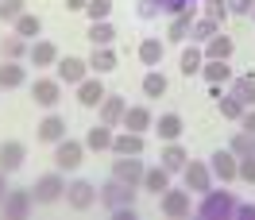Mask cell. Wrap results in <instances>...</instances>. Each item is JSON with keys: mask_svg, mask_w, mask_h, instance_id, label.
Masks as SVG:
<instances>
[{"mask_svg": "<svg viewBox=\"0 0 255 220\" xmlns=\"http://www.w3.org/2000/svg\"><path fill=\"white\" fill-rule=\"evenodd\" d=\"M193 213L201 220H228V217H236V197L228 189H209V193H201V205Z\"/></svg>", "mask_w": 255, "mask_h": 220, "instance_id": "obj_1", "label": "cell"}, {"mask_svg": "<svg viewBox=\"0 0 255 220\" xmlns=\"http://www.w3.org/2000/svg\"><path fill=\"white\" fill-rule=\"evenodd\" d=\"M135 193H139V186H128V182H120V178H109V182L97 186V205L112 213V209L135 205Z\"/></svg>", "mask_w": 255, "mask_h": 220, "instance_id": "obj_2", "label": "cell"}, {"mask_svg": "<svg viewBox=\"0 0 255 220\" xmlns=\"http://www.w3.org/2000/svg\"><path fill=\"white\" fill-rule=\"evenodd\" d=\"M31 197H35V205H54V201H62V197H66V174H62V170H50V174H43V178H35Z\"/></svg>", "mask_w": 255, "mask_h": 220, "instance_id": "obj_3", "label": "cell"}, {"mask_svg": "<svg viewBox=\"0 0 255 220\" xmlns=\"http://www.w3.org/2000/svg\"><path fill=\"white\" fill-rule=\"evenodd\" d=\"M81 158H85V143L81 139H58L54 143V170H62V174H74L81 166Z\"/></svg>", "mask_w": 255, "mask_h": 220, "instance_id": "obj_4", "label": "cell"}, {"mask_svg": "<svg viewBox=\"0 0 255 220\" xmlns=\"http://www.w3.org/2000/svg\"><path fill=\"white\" fill-rule=\"evenodd\" d=\"M66 205H70L74 213H85V209H93V205H97V186H93V182H85V178H74V182H66Z\"/></svg>", "mask_w": 255, "mask_h": 220, "instance_id": "obj_5", "label": "cell"}, {"mask_svg": "<svg viewBox=\"0 0 255 220\" xmlns=\"http://www.w3.org/2000/svg\"><path fill=\"white\" fill-rule=\"evenodd\" d=\"M159 209H162V217H170V220H186L190 217V189H166V193H159Z\"/></svg>", "mask_w": 255, "mask_h": 220, "instance_id": "obj_6", "label": "cell"}, {"mask_svg": "<svg viewBox=\"0 0 255 220\" xmlns=\"http://www.w3.org/2000/svg\"><path fill=\"white\" fill-rule=\"evenodd\" d=\"M0 205H4V217L8 220H27L35 209V197H31V189H8Z\"/></svg>", "mask_w": 255, "mask_h": 220, "instance_id": "obj_7", "label": "cell"}, {"mask_svg": "<svg viewBox=\"0 0 255 220\" xmlns=\"http://www.w3.org/2000/svg\"><path fill=\"white\" fill-rule=\"evenodd\" d=\"M182 182H186V189L190 193H209L213 189V170H209V162H186L182 166Z\"/></svg>", "mask_w": 255, "mask_h": 220, "instance_id": "obj_8", "label": "cell"}, {"mask_svg": "<svg viewBox=\"0 0 255 220\" xmlns=\"http://www.w3.org/2000/svg\"><path fill=\"white\" fill-rule=\"evenodd\" d=\"M54 78L62 81V85H81V81L89 78V62H85V58H70V54H66V58H58V62H54Z\"/></svg>", "mask_w": 255, "mask_h": 220, "instance_id": "obj_9", "label": "cell"}, {"mask_svg": "<svg viewBox=\"0 0 255 220\" xmlns=\"http://www.w3.org/2000/svg\"><path fill=\"white\" fill-rule=\"evenodd\" d=\"M143 162H139V155H116L112 158V178H120V182H128V186H139L143 182Z\"/></svg>", "mask_w": 255, "mask_h": 220, "instance_id": "obj_10", "label": "cell"}, {"mask_svg": "<svg viewBox=\"0 0 255 220\" xmlns=\"http://www.w3.org/2000/svg\"><path fill=\"white\" fill-rule=\"evenodd\" d=\"M31 101L39 105V109H54V105L62 101V81H58V78H35Z\"/></svg>", "mask_w": 255, "mask_h": 220, "instance_id": "obj_11", "label": "cell"}, {"mask_svg": "<svg viewBox=\"0 0 255 220\" xmlns=\"http://www.w3.org/2000/svg\"><path fill=\"white\" fill-rule=\"evenodd\" d=\"M124 112H128V101H124L120 93H105V101L97 105V116H101V124H109V127H120Z\"/></svg>", "mask_w": 255, "mask_h": 220, "instance_id": "obj_12", "label": "cell"}, {"mask_svg": "<svg viewBox=\"0 0 255 220\" xmlns=\"http://www.w3.org/2000/svg\"><path fill=\"white\" fill-rule=\"evenodd\" d=\"M23 162H27V147H23L19 139H4L0 143V170L4 174H16Z\"/></svg>", "mask_w": 255, "mask_h": 220, "instance_id": "obj_13", "label": "cell"}, {"mask_svg": "<svg viewBox=\"0 0 255 220\" xmlns=\"http://www.w3.org/2000/svg\"><path fill=\"white\" fill-rule=\"evenodd\" d=\"M112 155H143L147 151V139L139 135V131H120V135H112V147H109Z\"/></svg>", "mask_w": 255, "mask_h": 220, "instance_id": "obj_14", "label": "cell"}, {"mask_svg": "<svg viewBox=\"0 0 255 220\" xmlns=\"http://www.w3.org/2000/svg\"><path fill=\"white\" fill-rule=\"evenodd\" d=\"M193 19H197V4H190V8L182 12V16L170 19V27H166V43H186V39H190Z\"/></svg>", "mask_w": 255, "mask_h": 220, "instance_id": "obj_15", "label": "cell"}, {"mask_svg": "<svg viewBox=\"0 0 255 220\" xmlns=\"http://www.w3.org/2000/svg\"><path fill=\"white\" fill-rule=\"evenodd\" d=\"M35 135H39V143H50V147H54L58 139H66V120L58 112H47V116L39 120V131H35Z\"/></svg>", "mask_w": 255, "mask_h": 220, "instance_id": "obj_16", "label": "cell"}, {"mask_svg": "<svg viewBox=\"0 0 255 220\" xmlns=\"http://www.w3.org/2000/svg\"><path fill=\"white\" fill-rule=\"evenodd\" d=\"M151 124H155V116H151V109H147V105H128L124 120H120V127H128V131H139V135H143Z\"/></svg>", "mask_w": 255, "mask_h": 220, "instance_id": "obj_17", "label": "cell"}, {"mask_svg": "<svg viewBox=\"0 0 255 220\" xmlns=\"http://www.w3.org/2000/svg\"><path fill=\"white\" fill-rule=\"evenodd\" d=\"M236 162L240 158L232 151H217V155L209 158V170H213V178H221V182H236Z\"/></svg>", "mask_w": 255, "mask_h": 220, "instance_id": "obj_18", "label": "cell"}, {"mask_svg": "<svg viewBox=\"0 0 255 220\" xmlns=\"http://www.w3.org/2000/svg\"><path fill=\"white\" fill-rule=\"evenodd\" d=\"M201 50H205V58H209V62H228V58H232V50H236V43H232V39H228L224 31H217V35H213V39H209Z\"/></svg>", "mask_w": 255, "mask_h": 220, "instance_id": "obj_19", "label": "cell"}, {"mask_svg": "<svg viewBox=\"0 0 255 220\" xmlns=\"http://www.w3.org/2000/svg\"><path fill=\"white\" fill-rule=\"evenodd\" d=\"M139 189L155 193V197H159V193H166V189H170V170H166V166H147V170H143V182H139Z\"/></svg>", "mask_w": 255, "mask_h": 220, "instance_id": "obj_20", "label": "cell"}, {"mask_svg": "<svg viewBox=\"0 0 255 220\" xmlns=\"http://www.w3.org/2000/svg\"><path fill=\"white\" fill-rule=\"evenodd\" d=\"M105 101V85H101V78H85L78 85V105L81 109H97Z\"/></svg>", "mask_w": 255, "mask_h": 220, "instance_id": "obj_21", "label": "cell"}, {"mask_svg": "<svg viewBox=\"0 0 255 220\" xmlns=\"http://www.w3.org/2000/svg\"><path fill=\"white\" fill-rule=\"evenodd\" d=\"M151 127L159 131V139H162V143H174L178 135L186 131V124H182V116H178V112H162L159 124H151Z\"/></svg>", "mask_w": 255, "mask_h": 220, "instance_id": "obj_22", "label": "cell"}, {"mask_svg": "<svg viewBox=\"0 0 255 220\" xmlns=\"http://www.w3.org/2000/svg\"><path fill=\"white\" fill-rule=\"evenodd\" d=\"M27 81V66L23 62H4L0 58V89H19Z\"/></svg>", "mask_w": 255, "mask_h": 220, "instance_id": "obj_23", "label": "cell"}, {"mask_svg": "<svg viewBox=\"0 0 255 220\" xmlns=\"http://www.w3.org/2000/svg\"><path fill=\"white\" fill-rule=\"evenodd\" d=\"M27 39H19V35H4V39H0V58H4V62H23V58H27Z\"/></svg>", "mask_w": 255, "mask_h": 220, "instance_id": "obj_24", "label": "cell"}, {"mask_svg": "<svg viewBox=\"0 0 255 220\" xmlns=\"http://www.w3.org/2000/svg\"><path fill=\"white\" fill-rule=\"evenodd\" d=\"M27 62H31V66H54V62H58V47L47 43V39H35L31 50H27Z\"/></svg>", "mask_w": 255, "mask_h": 220, "instance_id": "obj_25", "label": "cell"}, {"mask_svg": "<svg viewBox=\"0 0 255 220\" xmlns=\"http://www.w3.org/2000/svg\"><path fill=\"white\" fill-rule=\"evenodd\" d=\"M232 97H236L244 109H255V74H240V78H232Z\"/></svg>", "mask_w": 255, "mask_h": 220, "instance_id": "obj_26", "label": "cell"}, {"mask_svg": "<svg viewBox=\"0 0 255 220\" xmlns=\"http://www.w3.org/2000/svg\"><path fill=\"white\" fill-rule=\"evenodd\" d=\"M201 66H205V50L197 47V43H190V47L182 50V58H178V70L186 78H193V74H201Z\"/></svg>", "mask_w": 255, "mask_h": 220, "instance_id": "obj_27", "label": "cell"}, {"mask_svg": "<svg viewBox=\"0 0 255 220\" xmlns=\"http://www.w3.org/2000/svg\"><path fill=\"white\" fill-rule=\"evenodd\" d=\"M85 62H89V70H93L97 78H101V74L116 70V50H112V47H93V54H89Z\"/></svg>", "mask_w": 255, "mask_h": 220, "instance_id": "obj_28", "label": "cell"}, {"mask_svg": "<svg viewBox=\"0 0 255 220\" xmlns=\"http://www.w3.org/2000/svg\"><path fill=\"white\" fill-rule=\"evenodd\" d=\"M162 166H166V170L174 174V170H182V166H186V162H190V151H186V147H182V143H166V147H162Z\"/></svg>", "mask_w": 255, "mask_h": 220, "instance_id": "obj_29", "label": "cell"}, {"mask_svg": "<svg viewBox=\"0 0 255 220\" xmlns=\"http://www.w3.org/2000/svg\"><path fill=\"white\" fill-rule=\"evenodd\" d=\"M221 31V23L217 19H205V16H197L193 19V27H190V43H197V47H205L213 35Z\"/></svg>", "mask_w": 255, "mask_h": 220, "instance_id": "obj_30", "label": "cell"}, {"mask_svg": "<svg viewBox=\"0 0 255 220\" xmlns=\"http://www.w3.org/2000/svg\"><path fill=\"white\" fill-rule=\"evenodd\" d=\"M81 143H85L89 151H109V147H112V127H109V124H97V127H89Z\"/></svg>", "mask_w": 255, "mask_h": 220, "instance_id": "obj_31", "label": "cell"}, {"mask_svg": "<svg viewBox=\"0 0 255 220\" xmlns=\"http://www.w3.org/2000/svg\"><path fill=\"white\" fill-rule=\"evenodd\" d=\"M162 54H166V43H159V39H143L139 43V62L151 66V70H159Z\"/></svg>", "mask_w": 255, "mask_h": 220, "instance_id": "obj_32", "label": "cell"}, {"mask_svg": "<svg viewBox=\"0 0 255 220\" xmlns=\"http://www.w3.org/2000/svg\"><path fill=\"white\" fill-rule=\"evenodd\" d=\"M39 31H43V19H39V16H31V12H23V16H19L16 23H12V35L27 39V43H31V39H35Z\"/></svg>", "mask_w": 255, "mask_h": 220, "instance_id": "obj_33", "label": "cell"}, {"mask_svg": "<svg viewBox=\"0 0 255 220\" xmlns=\"http://www.w3.org/2000/svg\"><path fill=\"white\" fill-rule=\"evenodd\" d=\"M201 78H205L209 85H228V81H232V70H228V62H209V58H205Z\"/></svg>", "mask_w": 255, "mask_h": 220, "instance_id": "obj_34", "label": "cell"}, {"mask_svg": "<svg viewBox=\"0 0 255 220\" xmlns=\"http://www.w3.org/2000/svg\"><path fill=\"white\" fill-rule=\"evenodd\" d=\"M112 39H116V27H112L109 19L89 23V43H93V47H112Z\"/></svg>", "mask_w": 255, "mask_h": 220, "instance_id": "obj_35", "label": "cell"}, {"mask_svg": "<svg viewBox=\"0 0 255 220\" xmlns=\"http://www.w3.org/2000/svg\"><path fill=\"white\" fill-rule=\"evenodd\" d=\"M217 109H221V116H224V120H232V124H240V116L248 112L232 93H221V97H217Z\"/></svg>", "mask_w": 255, "mask_h": 220, "instance_id": "obj_36", "label": "cell"}, {"mask_svg": "<svg viewBox=\"0 0 255 220\" xmlns=\"http://www.w3.org/2000/svg\"><path fill=\"white\" fill-rule=\"evenodd\" d=\"M228 151L236 158H244V155H255V135H248V131H236L232 139H228Z\"/></svg>", "mask_w": 255, "mask_h": 220, "instance_id": "obj_37", "label": "cell"}, {"mask_svg": "<svg viewBox=\"0 0 255 220\" xmlns=\"http://www.w3.org/2000/svg\"><path fill=\"white\" fill-rule=\"evenodd\" d=\"M139 89H143V97H162V93H166V78H162L159 70H147Z\"/></svg>", "mask_w": 255, "mask_h": 220, "instance_id": "obj_38", "label": "cell"}, {"mask_svg": "<svg viewBox=\"0 0 255 220\" xmlns=\"http://www.w3.org/2000/svg\"><path fill=\"white\" fill-rule=\"evenodd\" d=\"M27 12V0H0V23H16Z\"/></svg>", "mask_w": 255, "mask_h": 220, "instance_id": "obj_39", "label": "cell"}, {"mask_svg": "<svg viewBox=\"0 0 255 220\" xmlns=\"http://www.w3.org/2000/svg\"><path fill=\"white\" fill-rule=\"evenodd\" d=\"M85 16H89V23L109 19L112 16V0H89V4H85Z\"/></svg>", "mask_w": 255, "mask_h": 220, "instance_id": "obj_40", "label": "cell"}, {"mask_svg": "<svg viewBox=\"0 0 255 220\" xmlns=\"http://www.w3.org/2000/svg\"><path fill=\"white\" fill-rule=\"evenodd\" d=\"M236 178H240V182H248V186H255V155H244L236 162Z\"/></svg>", "mask_w": 255, "mask_h": 220, "instance_id": "obj_41", "label": "cell"}, {"mask_svg": "<svg viewBox=\"0 0 255 220\" xmlns=\"http://www.w3.org/2000/svg\"><path fill=\"white\" fill-rule=\"evenodd\" d=\"M205 19L224 23V19H228V0H205Z\"/></svg>", "mask_w": 255, "mask_h": 220, "instance_id": "obj_42", "label": "cell"}, {"mask_svg": "<svg viewBox=\"0 0 255 220\" xmlns=\"http://www.w3.org/2000/svg\"><path fill=\"white\" fill-rule=\"evenodd\" d=\"M135 12H139V19H155L162 12V0H139V8H135Z\"/></svg>", "mask_w": 255, "mask_h": 220, "instance_id": "obj_43", "label": "cell"}, {"mask_svg": "<svg viewBox=\"0 0 255 220\" xmlns=\"http://www.w3.org/2000/svg\"><path fill=\"white\" fill-rule=\"evenodd\" d=\"M255 0H228V16H252Z\"/></svg>", "mask_w": 255, "mask_h": 220, "instance_id": "obj_44", "label": "cell"}, {"mask_svg": "<svg viewBox=\"0 0 255 220\" xmlns=\"http://www.w3.org/2000/svg\"><path fill=\"white\" fill-rule=\"evenodd\" d=\"M240 131H248V135H255V109H248L244 116H240Z\"/></svg>", "mask_w": 255, "mask_h": 220, "instance_id": "obj_45", "label": "cell"}, {"mask_svg": "<svg viewBox=\"0 0 255 220\" xmlns=\"http://www.w3.org/2000/svg\"><path fill=\"white\" fill-rule=\"evenodd\" d=\"M236 217L240 220H255V205H240L236 201Z\"/></svg>", "mask_w": 255, "mask_h": 220, "instance_id": "obj_46", "label": "cell"}, {"mask_svg": "<svg viewBox=\"0 0 255 220\" xmlns=\"http://www.w3.org/2000/svg\"><path fill=\"white\" fill-rule=\"evenodd\" d=\"M89 0H66V12H85Z\"/></svg>", "mask_w": 255, "mask_h": 220, "instance_id": "obj_47", "label": "cell"}, {"mask_svg": "<svg viewBox=\"0 0 255 220\" xmlns=\"http://www.w3.org/2000/svg\"><path fill=\"white\" fill-rule=\"evenodd\" d=\"M4 193H8V174L0 170V201H4Z\"/></svg>", "mask_w": 255, "mask_h": 220, "instance_id": "obj_48", "label": "cell"}, {"mask_svg": "<svg viewBox=\"0 0 255 220\" xmlns=\"http://www.w3.org/2000/svg\"><path fill=\"white\" fill-rule=\"evenodd\" d=\"M252 19H255V8H252Z\"/></svg>", "mask_w": 255, "mask_h": 220, "instance_id": "obj_49", "label": "cell"}]
</instances>
